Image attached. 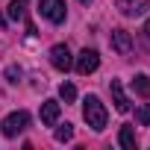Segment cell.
Segmentation results:
<instances>
[{
  "label": "cell",
  "instance_id": "obj_13",
  "mask_svg": "<svg viewBox=\"0 0 150 150\" xmlns=\"http://www.w3.org/2000/svg\"><path fill=\"white\" fill-rule=\"evenodd\" d=\"M59 97H62L65 103H74V100H77V88H74L71 83H62V86H59Z\"/></svg>",
  "mask_w": 150,
  "mask_h": 150
},
{
  "label": "cell",
  "instance_id": "obj_11",
  "mask_svg": "<svg viewBox=\"0 0 150 150\" xmlns=\"http://www.w3.org/2000/svg\"><path fill=\"white\" fill-rule=\"evenodd\" d=\"M118 144H121L124 150H135V132H132V127H121V132H118Z\"/></svg>",
  "mask_w": 150,
  "mask_h": 150
},
{
  "label": "cell",
  "instance_id": "obj_6",
  "mask_svg": "<svg viewBox=\"0 0 150 150\" xmlns=\"http://www.w3.org/2000/svg\"><path fill=\"white\" fill-rule=\"evenodd\" d=\"M118 9H121L127 18H141V15L150 9V3H147V0H118Z\"/></svg>",
  "mask_w": 150,
  "mask_h": 150
},
{
  "label": "cell",
  "instance_id": "obj_17",
  "mask_svg": "<svg viewBox=\"0 0 150 150\" xmlns=\"http://www.w3.org/2000/svg\"><path fill=\"white\" fill-rule=\"evenodd\" d=\"M144 33H147V38H150V18H147V24H144Z\"/></svg>",
  "mask_w": 150,
  "mask_h": 150
},
{
  "label": "cell",
  "instance_id": "obj_5",
  "mask_svg": "<svg viewBox=\"0 0 150 150\" xmlns=\"http://www.w3.org/2000/svg\"><path fill=\"white\" fill-rule=\"evenodd\" d=\"M50 65H53L56 71H68V68H74V59H71L68 44H56V47L50 50Z\"/></svg>",
  "mask_w": 150,
  "mask_h": 150
},
{
  "label": "cell",
  "instance_id": "obj_8",
  "mask_svg": "<svg viewBox=\"0 0 150 150\" xmlns=\"http://www.w3.org/2000/svg\"><path fill=\"white\" fill-rule=\"evenodd\" d=\"M109 91H112V103H115V109H118V112H129V100H127V94H124L121 80H112V83H109Z\"/></svg>",
  "mask_w": 150,
  "mask_h": 150
},
{
  "label": "cell",
  "instance_id": "obj_10",
  "mask_svg": "<svg viewBox=\"0 0 150 150\" xmlns=\"http://www.w3.org/2000/svg\"><path fill=\"white\" fill-rule=\"evenodd\" d=\"M132 88H135V94H141L144 100H150V77H147V74H138V77L132 80Z\"/></svg>",
  "mask_w": 150,
  "mask_h": 150
},
{
  "label": "cell",
  "instance_id": "obj_9",
  "mask_svg": "<svg viewBox=\"0 0 150 150\" xmlns=\"http://www.w3.org/2000/svg\"><path fill=\"white\" fill-rule=\"evenodd\" d=\"M59 121V103L56 100H44L41 103V124L44 127H53Z\"/></svg>",
  "mask_w": 150,
  "mask_h": 150
},
{
  "label": "cell",
  "instance_id": "obj_12",
  "mask_svg": "<svg viewBox=\"0 0 150 150\" xmlns=\"http://www.w3.org/2000/svg\"><path fill=\"white\" fill-rule=\"evenodd\" d=\"M24 15H27V0H12L9 3V18L12 21H24Z\"/></svg>",
  "mask_w": 150,
  "mask_h": 150
},
{
  "label": "cell",
  "instance_id": "obj_2",
  "mask_svg": "<svg viewBox=\"0 0 150 150\" xmlns=\"http://www.w3.org/2000/svg\"><path fill=\"white\" fill-rule=\"evenodd\" d=\"M38 15L47 18L50 24H62L68 9H65V0H38Z\"/></svg>",
  "mask_w": 150,
  "mask_h": 150
},
{
  "label": "cell",
  "instance_id": "obj_4",
  "mask_svg": "<svg viewBox=\"0 0 150 150\" xmlns=\"http://www.w3.org/2000/svg\"><path fill=\"white\" fill-rule=\"evenodd\" d=\"M74 68H77V74H83V77H88V74H94L100 68V53L97 50H83L77 59H74Z\"/></svg>",
  "mask_w": 150,
  "mask_h": 150
},
{
  "label": "cell",
  "instance_id": "obj_19",
  "mask_svg": "<svg viewBox=\"0 0 150 150\" xmlns=\"http://www.w3.org/2000/svg\"><path fill=\"white\" fill-rule=\"evenodd\" d=\"M80 3H91V0H80Z\"/></svg>",
  "mask_w": 150,
  "mask_h": 150
},
{
  "label": "cell",
  "instance_id": "obj_3",
  "mask_svg": "<svg viewBox=\"0 0 150 150\" xmlns=\"http://www.w3.org/2000/svg\"><path fill=\"white\" fill-rule=\"evenodd\" d=\"M27 124H30V115L21 109V112H12V115H6L0 127H3V135H6V138H15V135H21V132L27 129Z\"/></svg>",
  "mask_w": 150,
  "mask_h": 150
},
{
  "label": "cell",
  "instance_id": "obj_15",
  "mask_svg": "<svg viewBox=\"0 0 150 150\" xmlns=\"http://www.w3.org/2000/svg\"><path fill=\"white\" fill-rule=\"evenodd\" d=\"M135 121H138V124H144V127L150 124V103H141V106L135 109Z\"/></svg>",
  "mask_w": 150,
  "mask_h": 150
},
{
  "label": "cell",
  "instance_id": "obj_7",
  "mask_svg": "<svg viewBox=\"0 0 150 150\" xmlns=\"http://www.w3.org/2000/svg\"><path fill=\"white\" fill-rule=\"evenodd\" d=\"M112 47L121 53V56H129L132 53V38L127 30H112Z\"/></svg>",
  "mask_w": 150,
  "mask_h": 150
},
{
  "label": "cell",
  "instance_id": "obj_18",
  "mask_svg": "<svg viewBox=\"0 0 150 150\" xmlns=\"http://www.w3.org/2000/svg\"><path fill=\"white\" fill-rule=\"evenodd\" d=\"M0 27H6V18H3V15H0Z\"/></svg>",
  "mask_w": 150,
  "mask_h": 150
},
{
  "label": "cell",
  "instance_id": "obj_14",
  "mask_svg": "<svg viewBox=\"0 0 150 150\" xmlns=\"http://www.w3.org/2000/svg\"><path fill=\"white\" fill-rule=\"evenodd\" d=\"M71 138H74V127H71V124H65V127L56 129V141H59V144H65V141H71Z\"/></svg>",
  "mask_w": 150,
  "mask_h": 150
},
{
  "label": "cell",
  "instance_id": "obj_1",
  "mask_svg": "<svg viewBox=\"0 0 150 150\" xmlns=\"http://www.w3.org/2000/svg\"><path fill=\"white\" fill-rule=\"evenodd\" d=\"M83 118H86V124L94 129V132H100L103 127H106V106L100 103V97L97 94H88L86 100H83Z\"/></svg>",
  "mask_w": 150,
  "mask_h": 150
},
{
  "label": "cell",
  "instance_id": "obj_16",
  "mask_svg": "<svg viewBox=\"0 0 150 150\" xmlns=\"http://www.w3.org/2000/svg\"><path fill=\"white\" fill-rule=\"evenodd\" d=\"M6 80H9V83H18V80H21V68L9 65V68H6Z\"/></svg>",
  "mask_w": 150,
  "mask_h": 150
}]
</instances>
